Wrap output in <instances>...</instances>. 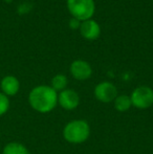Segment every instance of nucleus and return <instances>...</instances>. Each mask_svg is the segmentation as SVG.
<instances>
[{"label":"nucleus","mask_w":153,"mask_h":154,"mask_svg":"<svg viewBox=\"0 0 153 154\" xmlns=\"http://www.w3.org/2000/svg\"><path fill=\"white\" fill-rule=\"evenodd\" d=\"M27 101L33 110L38 113L46 114L57 107L58 92L50 85H38L29 91Z\"/></svg>","instance_id":"f257e3e1"},{"label":"nucleus","mask_w":153,"mask_h":154,"mask_svg":"<svg viewBox=\"0 0 153 154\" xmlns=\"http://www.w3.org/2000/svg\"><path fill=\"white\" fill-rule=\"evenodd\" d=\"M63 138L72 145L85 143L90 136V126L85 120H72L64 126L62 131Z\"/></svg>","instance_id":"f03ea898"},{"label":"nucleus","mask_w":153,"mask_h":154,"mask_svg":"<svg viewBox=\"0 0 153 154\" xmlns=\"http://www.w3.org/2000/svg\"><path fill=\"white\" fill-rule=\"evenodd\" d=\"M66 4L72 18L81 22L91 19L96 12V4L93 0H67Z\"/></svg>","instance_id":"7ed1b4c3"},{"label":"nucleus","mask_w":153,"mask_h":154,"mask_svg":"<svg viewBox=\"0 0 153 154\" xmlns=\"http://www.w3.org/2000/svg\"><path fill=\"white\" fill-rule=\"evenodd\" d=\"M131 104L137 109H148L153 105V89L149 86L136 87L130 94Z\"/></svg>","instance_id":"20e7f679"},{"label":"nucleus","mask_w":153,"mask_h":154,"mask_svg":"<svg viewBox=\"0 0 153 154\" xmlns=\"http://www.w3.org/2000/svg\"><path fill=\"white\" fill-rule=\"evenodd\" d=\"M93 94L94 97L99 102L104 104H109L115 101L118 93V88L115 87V84L108 81H104L99 83L94 87Z\"/></svg>","instance_id":"39448f33"},{"label":"nucleus","mask_w":153,"mask_h":154,"mask_svg":"<svg viewBox=\"0 0 153 154\" xmlns=\"http://www.w3.org/2000/svg\"><path fill=\"white\" fill-rule=\"evenodd\" d=\"M58 105L66 111H72L80 105V95L76 90L66 89L58 92Z\"/></svg>","instance_id":"423d86ee"},{"label":"nucleus","mask_w":153,"mask_h":154,"mask_svg":"<svg viewBox=\"0 0 153 154\" xmlns=\"http://www.w3.org/2000/svg\"><path fill=\"white\" fill-rule=\"evenodd\" d=\"M69 72L78 81H85L91 77L92 68L89 63L84 60H75L69 66Z\"/></svg>","instance_id":"0eeeda50"},{"label":"nucleus","mask_w":153,"mask_h":154,"mask_svg":"<svg viewBox=\"0 0 153 154\" xmlns=\"http://www.w3.org/2000/svg\"><path fill=\"white\" fill-rule=\"evenodd\" d=\"M79 31L84 39L92 41L99 38V36L101 34V27L96 21L89 19V20L81 22Z\"/></svg>","instance_id":"6e6552de"},{"label":"nucleus","mask_w":153,"mask_h":154,"mask_svg":"<svg viewBox=\"0 0 153 154\" xmlns=\"http://www.w3.org/2000/svg\"><path fill=\"white\" fill-rule=\"evenodd\" d=\"M0 89L6 97H15L20 90V82L15 75H5L0 81Z\"/></svg>","instance_id":"1a4fd4ad"},{"label":"nucleus","mask_w":153,"mask_h":154,"mask_svg":"<svg viewBox=\"0 0 153 154\" xmlns=\"http://www.w3.org/2000/svg\"><path fill=\"white\" fill-rule=\"evenodd\" d=\"M2 154H31L25 145L19 142H10L4 145Z\"/></svg>","instance_id":"9d476101"},{"label":"nucleus","mask_w":153,"mask_h":154,"mask_svg":"<svg viewBox=\"0 0 153 154\" xmlns=\"http://www.w3.org/2000/svg\"><path fill=\"white\" fill-rule=\"evenodd\" d=\"M113 106L115 110L118 112H126L132 107L130 95L127 94H118L115 100L113 101Z\"/></svg>","instance_id":"9b49d317"},{"label":"nucleus","mask_w":153,"mask_h":154,"mask_svg":"<svg viewBox=\"0 0 153 154\" xmlns=\"http://www.w3.org/2000/svg\"><path fill=\"white\" fill-rule=\"evenodd\" d=\"M68 84L67 77L65 75H62V73H58L55 77L51 79L50 81V87L54 90H56L57 92H60L62 90L66 89Z\"/></svg>","instance_id":"f8f14e48"},{"label":"nucleus","mask_w":153,"mask_h":154,"mask_svg":"<svg viewBox=\"0 0 153 154\" xmlns=\"http://www.w3.org/2000/svg\"><path fill=\"white\" fill-rule=\"evenodd\" d=\"M10 106H11L10 97H6L5 94H3V93L0 91V116L8 113V111L10 110Z\"/></svg>","instance_id":"ddd939ff"},{"label":"nucleus","mask_w":153,"mask_h":154,"mask_svg":"<svg viewBox=\"0 0 153 154\" xmlns=\"http://www.w3.org/2000/svg\"><path fill=\"white\" fill-rule=\"evenodd\" d=\"M80 25H81V21L77 20L75 18H72V20H69V27L72 29H80Z\"/></svg>","instance_id":"4468645a"}]
</instances>
